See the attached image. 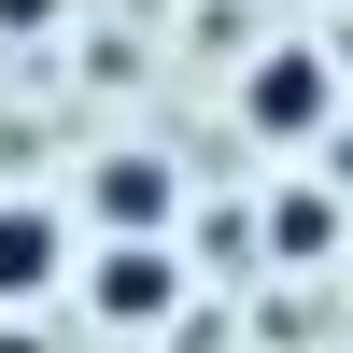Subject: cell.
<instances>
[{"label":"cell","instance_id":"cell-1","mask_svg":"<svg viewBox=\"0 0 353 353\" xmlns=\"http://www.w3.org/2000/svg\"><path fill=\"white\" fill-rule=\"evenodd\" d=\"M325 113H339L325 43H254V71H241V128L254 141H325Z\"/></svg>","mask_w":353,"mask_h":353},{"label":"cell","instance_id":"cell-2","mask_svg":"<svg viewBox=\"0 0 353 353\" xmlns=\"http://www.w3.org/2000/svg\"><path fill=\"white\" fill-rule=\"evenodd\" d=\"M85 311H99V325H170V311H184V254L156 241V226H113L99 241V269H85Z\"/></svg>","mask_w":353,"mask_h":353},{"label":"cell","instance_id":"cell-3","mask_svg":"<svg viewBox=\"0 0 353 353\" xmlns=\"http://www.w3.org/2000/svg\"><path fill=\"white\" fill-rule=\"evenodd\" d=\"M71 283V212L57 198H0V311H43Z\"/></svg>","mask_w":353,"mask_h":353},{"label":"cell","instance_id":"cell-4","mask_svg":"<svg viewBox=\"0 0 353 353\" xmlns=\"http://www.w3.org/2000/svg\"><path fill=\"white\" fill-rule=\"evenodd\" d=\"M99 226H170V170L156 156H113L99 170Z\"/></svg>","mask_w":353,"mask_h":353},{"label":"cell","instance_id":"cell-5","mask_svg":"<svg viewBox=\"0 0 353 353\" xmlns=\"http://www.w3.org/2000/svg\"><path fill=\"white\" fill-rule=\"evenodd\" d=\"M269 241H283V254H339V198H283Z\"/></svg>","mask_w":353,"mask_h":353},{"label":"cell","instance_id":"cell-6","mask_svg":"<svg viewBox=\"0 0 353 353\" xmlns=\"http://www.w3.org/2000/svg\"><path fill=\"white\" fill-rule=\"evenodd\" d=\"M0 28H57V0H0Z\"/></svg>","mask_w":353,"mask_h":353}]
</instances>
